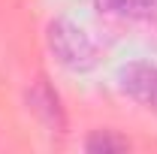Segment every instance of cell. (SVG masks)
<instances>
[{
    "label": "cell",
    "instance_id": "cell-2",
    "mask_svg": "<svg viewBox=\"0 0 157 154\" xmlns=\"http://www.w3.org/2000/svg\"><path fill=\"white\" fill-rule=\"evenodd\" d=\"M27 109L36 115V121L45 130H52V133H67V115H63L60 97L45 79H36V82L27 88Z\"/></svg>",
    "mask_w": 157,
    "mask_h": 154
},
{
    "label": "cell",
    "instance_id": "cell-4",
    "mask_svg": "<svg viewBox=\"0 0 157 154\" xmlns=\"http://www.w3.org/2000/svg\"><path fill=\"white\" fill-rule=\"evenodd\" d=\"M94 3L100 12H109V15L157 21V0H94Z\"/></svg>",
    "mask_w": 157,
    "mask_h": 154
},
{
    "label": "cell",
    "instance_id": "cell-3",
    "mask_svg": "<svg viewBox=\"0 0 157 154\" xmlns=\"http://www.w3.org/2000/svg\"><path fill=\"white\" fill-rule=\"evenodd\" d=\"M121 88L133 97L136 103L157 112V67L154 64H127L121 70Z\"/></svg>",
    "mask_w": 157,
    "mask_h": 154
},
{
    "label": "cell",
    "instance_id": "cell-5",
    "mask_svg": "<svg viewBox=\"0 0 157 154\" xmlns=\"http://www.w3.org/2000/svg\"><path fill=\"white\" fill-rule=\"evenodd\" d=\"M85 151H91V154H121V151H130V142L124 136L112 133V130H97V133L88 136Z\"/></svg>",
    "mask_w": 157,
    "mask_h": 154
},
{
    "label": "cell",
    "instance_id": "cell-1",
    "mask_svg": "<svg viewBox=\"0 0 157 154\" xmlns=\"http://www.w3.org/2000/svg\"><path fill=\"white\" fill-rule=\"evenodd\" d=\"M45 39H48V52L70 73H88V70L97 67V60H100L97 42L88 37L85 27L73 24L70 18H55L48 24Z\"/></svg>",
    "mask_w": 157,
    "mask_h": 154
}]
</instances>
